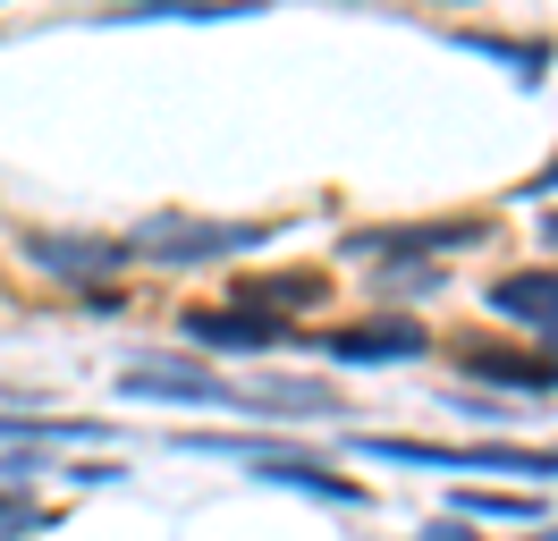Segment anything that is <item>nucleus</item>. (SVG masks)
Here are the masks:
<instances>
[{"label":"nucleus","mask_w":558,"mask_h":541,"mask_svg":"<svg viewBox=\"0 0 558 541\" xmlns=\"http://www.w3.org/2000/svg\"><path fill=\"white\" fill-rule=\"evenodd\" d=\"M355 457H398V466H457V473H524L558 482V448H517V440H407V432H355Z\"/></svg>","instance_id":"f03ea898"},{"label":"nucleus","mask_w":558,"mask_h":541,"mask_svg":"<svg viewBox=\"0 0 558 541\" xmlns=\"http://www.w3.org/2000/svg\"><path fill=\"white\" fill-rule=\"evenodd\" d=\"M263 0H110V17H245Z\"/></svg>","instance_id":"2eb2a0df"},{"label":"nucleus","mask_w":558,"mask_h":541,"mask_svg":"<svg viewBox=\"0 0 558 541\" xmlns=\"http://www.w3.org/2000/svg\"><path fill=\"white\" fill-rule=\"evenodd\" d=\"M330 389H322V381H271V389H263V398H254V414H288V423H314V414H330Z\"/></svg>","instance_id":"4468645a"},{"label":"nucleus","mask_w":558,"mask_h":541,"mask_svg":"<svg viewBox=\"0 0 558 541\" xmlns=\"http://www.w3.org/2000/svg\"><path fill=\"white\" fill-rule=\"evenodd\" d=\"M43 507L26 500V482H0V533H35Z\"/></svg>","instance_id":"a211bd4d"},{"label":"nucleus","mask_w":558,"mask_h":541,"mask_svg":"<svg viewBox=\"0 0 558 541\" xmlns=\"http://www.w3.org/2000/svg\"><path fill=\"white\" fill-rule=\"evenodd\" d=\"M457 43H465V51H483V60H508L524 85L550 68V43H508V34H457Z\"/></svg>","instance_id":"dca6fc26"},{"label":"nucleus","mask_w":558,"mask_h":541,"mask_svg":"<svg viewBox=\"0 0 558 541\" xmlns=\"http://www.w3.org/2000/svg\"><path fill=\"white\" fill-rule=\"evenodd\" d=\"M373 288H381V297H440V288H449V270L423 263V254H389V263L373 270Z\"/></svg>","instance_id":"ddd939ff"},{"label":"nucleus","mask_w":558,"mask_h":541,"mask_svg":"<svg viewBox=\"0 0 558 541\" xmlns=\"http://www.w3.org/2000/svg\"><path fill=\"white\" fill-rule=\"evenodd\" d=\"M415 541H465V525H423Z\"/></svg>","instance_id":"aec40b11"},{"label":"nucleus","mask_w":558,"mask_h":541,"mask_svg":"<svg viewBox=\"0 0 558 541\" xmlns=\"http://www.w3.org/2000/svg\"><path fill=\"white\" fill-rule=\"evenodd\" d=\"M517 195H524V203H533V195H558V153H550V161H542V169H533V178H524Z\"/></svg>","instance_id":"6ab92c4d"},{"label":"nucleus","mask_w":558,"mask_h":541,"mask_svg":"<svg viewBox=\"0 0 558 541\" xmlns=\"http://www.w3.org/2000/svg\"><path fill=\"white\" fill-rule=\"evenodd\" d=\"M542 541H558V525H550V533H542Z\"/></svg>","instance_id":"4be33fe9"},{"label":"nucleus","mask_w":558,"mask_h":541,"mask_svg":"<svg viewBox=\"0 0 558 541\" xmlns=\"http://www.w3.org/2000/svg\"><path fill=\"white\" fill-rule=\"evenodd\" d=\"M542 245H550V254H558V212H542Z\"/></svg>","instance_id":"412c9836"},{"label":"nucleus","mask_w":558,"mask_h":541,"mask_svg":"<svg viewBox=\"0 0 558 541\" xmlns=\"http://www.w3.org/2000/svg\"><path fill=\"white\" fill-rule=\"evenodd\" d=\"M279 220H204V212H153V220H136L128 229V245H136L144 263L161 270H195V263H238V254H254V245H271Z\"/></svg>","instance_id":"f257e3e1"},{"label":"nucleus","mask_w":558,"mask_h":541,"mask_svg":"<svg viewBox=\"0 0 558 541\" xmlns=\"http://www.w3.org/2000/svg\"><path fill=\"white\" fill-rule=\"evenodd\" d=\"M457 516H474V525H533L542 516V500L533 491H457Z\"/></svg>","instance_id":"f8f14e48"},{"label":"nucleus","mask_w":558,"mask_h":541,"mask_svg":"<svg viewBox=\"0 0 558 541\" xmlns=\"http://www.w3.org/2000/svg\"><path fill=\"white\" fill-rule=\"evenodd\" d=\"M490 237V212H457V220H381V229H355L348 254H423L440 263L457 245H483Z\"/></svg>","instance_id":"423d86ee"},{"label":"nucleus","mask_w":558,"mask_h":541,"mask_svg":"<svg viewBox=\"0 0 558 541\" xmlns=\"http://www.w3.org/2000/svg\"><path fill=\"white\" fill-rule=\"evenodd\" d=\"M330 364H423L432 356V330L423 322H398V313H381V322H339V330H322L314 338Z\"/></svg>","instance_id":"39448f33"},{"label":"nucleus","mask_w":558,"mask_h":541,"mask_svg":"<svg viewBox=\"0 0 558 541\" xmlns=\"http://www.w3.org/2000/svg\"><path fill=\"white\" fill-rule=\"evenodd\" d=\"M322 270H288V279H238V304H254V313H271V322H288V313H305V304H322Z\"/></svg>","instance_id":"9b49d317"},{"label":"nucleus","mask_w":558,"mask_h":541,"mask_svg":"<svg viewBox=\"0 0 558 541\" xmlns=\"http://www.w3.org/2000/svg\"><path fill=\"white\" fill-rule=\"evenodd\" d=\"M178 338L195 356H271V347H296V330L271 322V313H254V304H186Z\"/></svg>","instance_id":"20e7f679"},{"label":"nucleus","mask_w":558,"mask_h":541,"mask_svg":"<svg viewBox=\"0 0 558 541\" xmlns=\"http://www.w3.org/2000/svg\"><path fill=\"white\" fill-rule=\"evenodd\" d=\"M263 482H279V491H305V500H330V507H373V491L355 482V473H322L305 466V457H263Z\"/></svg>","instance_id":"9d476101"},{"label":"nucleus","mask_w":558,"mask_h":541,"mask_svg":"<svg viewBox=\"0 0 558 541\" xmlns=\"http://www.w3.org/2000/svg\"><path fill=\"white\" fill-rule=\"evenodd\" d=\"M0 440H102V423H69V414H9V406H0Z\"/></svg>","instance_id":"f3484780"},{"label":"nucleus","mask_w":558,"mask_h":541,"mask_svg":"<svg viewBox=\"0 0 558 541\" xmlns=\"http://www.w3.org/2000/svg\"><path fill=\"white\" fill-rule=\"evenodd\" d=\"M17 245H26V263H35L43 279H60V288H102L110 270L136 263L128 237H94V229H26Z\"/></svg>","instance_id":"7ed1b4c3"},{"label":"nucleus","mask_w":558,"mask_h":541,"mask_svg":"<svg viewBox=\"0 0 558 541\" xmlns=\"http://www.w3.org/2000/svg\"><path fill=\"white\" fill-rule=\"evenodd\" d=\"M483 304H490V313H508V322H524V330L558 356V270H508V279H490Z\"/></svg>","instance_id":"1a4fd4ad"},{"label":"nucleus","mask_w":558,"mask_h":541,"mask_svg":"<svg viewBox=\"0 0 558 541\" xmlns=\"http://www.w3.org/2000/svg\"><path fill=\"white\" fill-rule=\"evenodd\" d=\"M457 372H465V381H490V389H524V398H550L558 389V356H517V347H490V338H465V347H457Z\"/></svg>","instance_id":"6e6552de"},{"label":"nucleus","mask_w":558,"mask_h":541,"mask_svg":"<svg viewBox=\"0 0 558 541\" xmlns=\"http://www.w3.org/2000/svg\"><path fill=\"white\" fill-rule=\"evenodd\" d=\"M119 389L128 398H178V406H245L254 414V398H238L211 364H178V356H136V364L119 372Z\"/></svg>","instance_id":"0eeeda50"}]
</instances>
